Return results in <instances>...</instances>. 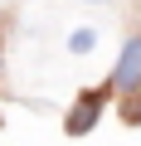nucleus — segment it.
<instances>
[{
	"mask_svg": "<svg viewBox=\"0 0 141 146\" xmlns=\"http://www.w3.org/2000/svg\"><path fill=\"white\" fill-rule=\"evenodd\" d=\"M112 83H117L122 93H131V88L141 83V39H126L122 63H117V73H112Z\"/></svg>",
	"mask_w": 141,
	"mask_h": 146,
	"instance_id": "1",
	"label": "nucleus"
},
{
	"mask_svg": "<svg viewBox=\"0 0 141 146\" xmlns=\"http://www.w3.org/2000/svg\"><path fill=\"white\" fill-rule=\"evenodd\" d=\"M73 49H78V54L93 49V29H78V34H73Z\"/></svg>",
	"mask_w": 141,
	"mask_h": 146,
	"instance_id": "3",
	"label": "nucleus"
},
{
	"mask_svg": "<svg viewBox=\"0 0 141 146\" xmlns=\"http://www.w3.org/2000/svg\"><path fill=\"white\" fill-rule=\"evenodd\" d=\"M97 112H102V98L97 93H88V98H78V107H73V117H68V131L73 136H83L93 122H97Z\"/></svg>",
	"mask_w": 141,
	"mask_h": 146,
	"instance_id": "2",
	"label": "nucleus"
}]
</instances>
